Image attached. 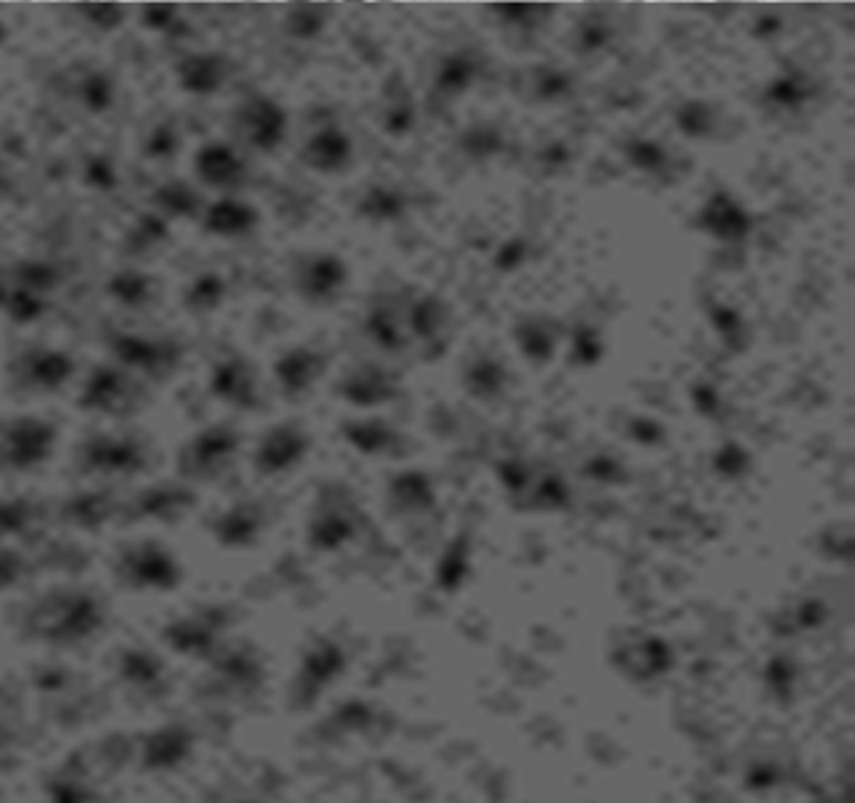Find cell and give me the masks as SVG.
I'll return each instance as SVG.
<instances>
[{"label": "cell", "instance_id": "6da1fadb", "mask_svg": "<svg viewBox=\"0 0 855 803\" xmlns=\"http://www.w3.org/2000/svg\"><path fill=\"white\" fill-rule=\"evenodd\" d=\"M234 131L246 146L259 154H274L287 138L289 116L279 101L264 93L244 99L234 113Z\"/></svg>", "mask_w": 855, "mask_h": 803}, {"label": "cell", "instance_id": "7a4b0ae2", "mask_svg": "<svg viewBox=\"0 0 855 803\" xmlns=\"http://www.w3.org/2000/svg\"><path fill=\"white\" fill-rule=\"evenodd\" d=\"M55 430L45 420L18 418L0 424V467L33 470L51 457Z\"/></svg>", "mask_w": 855, "mask_h": 803}, {"label": "cell", "instance_id": "3957f363", "mask_svg": "<svg viewBox=\"0 0 855 803\" xmlns=\"http://www.w3.org/2000/svg\"><path fill=\"white\" fill-rule=\"evenodd\" d=\"M404 329L410 347H422L424 359H436L446 349V329H450V307L432 291H412L402 299Z\"/></svg>", "mask_w": 855, "mask_h": 803}, {"label": "cell", "instance_id": "277c9868", "mask_svg": "<svg viewBox=\"0 0 855 803\" xmlns=\"http://www.w3.org/2000/svg\"><path fill=\"white\" fill-rule=\"evenodd\" d=\"M612 666L635 683H652L674 668V650L662 636L642 632L620 640L612 648Z\"/></svg>", "mask_w": 855, "mask_h": 803}, {"label": "cell", "instance_id": "5b68a950", "mask_svg": "<svg viewBox=\"0 0 855 803\" xmlns=\"http://www.w3.org/2000/svg\"><path fill=\"white\" fill-rule=\"evenodd\" d=\"M349 269L347 261L339 254L331 251H313L307 254L293 271V285L301 299L309 305H331L337 301L347 287Z\"/></svg>", "mask_w": 855, "mask_h": 803}, {"label": "cell", "instance_id": "8992f818", "mask_svg": "<svg viewBox=\"0 0 855 803\" xmlns=\"http://www.w3.org/2000/svg\"><path fill=\"white\" fill-rule=\"evenodd\" d=\"M698 226L712 239L723 241V244H743L748 241V236L755 229V219L740 198H735L725 188L720 192H712L708 196L705 206H702L698 214Z\"/></svg>", "mask_w": 855, "mask_h": 803}, {"label": "cell", "instance_id": "52a82bcc", "mask_svg": "<svg viewBox=\"0 0 855 803\" xmlns=\"http://www.w3.org/2000/svg\"><path fill=\"white\" fill-rule=\"evenodd\" d=\"M362 329L369 342L377 349H382L384 354L396 357L410 349V337H406L404 329L402 299L389 295V291H382V295H377L369 301Z\"/></svg>", "mask_w": 855, "mask_h": 803}, {"label": "cell", "instance_id": "ba28073f", "mask_svg": "<svg viewBox=\"0 0 855 803\" xmlns=\"http://www.w3.org/2000/svg\"><path fill=\"white\" fill-rule=\"evenodd\" d=\"M81 465L103 475H131L146 467V450L133 437H111L101 434L85 442L81 452Z\"/></svg>", "mask_w": 855, "mask_h": 803}, {"label": "cell", "instance_id": "9c48e42d", "mask_svg": "<svg viewBox=\"0 0 855 803\" xmlns=\"http://www.w3.org/2000/svg\"><path fill=\"white\" fill-rule=\"evenodd\" d=\"M351 158H354V141L337 124L317 128L301 146V164L325 176L347 172Z\"/></svg>", "mask_w": 855, "mask_h": 803}, {"label": "cell", "instance_id": "30bf717a", "mask_svg": "<svg viewBox=\"0 0 855 803\" xmlns=\"http://www.w3.org/2000/svg\"><path fill=\"white\" fill-rule=\"evenodd\" d=\"M73 362L55 349H31L13 362V380L33 392H53L71 380Z\"/></svg>", "mask_w": 855, "mask_h": 803}, {"label": "cell", "instance_id": "8fae6325", "mask_svg": "<svg viewBox=\"0 0 855 803\" xmlns=\"http://www.w3.org/2000/svg\"><path fill=\"white\" fill-rule=\"evenodd\" d=\"M357 535V509L347 500H321L309 523V545L313 550L334 553Z\"/></svg>", "mask_w": 855, "mask_h": 803}, {"label": "cell", "instance_id": "7c38bea8", "mask_svg": "<svg viewBox=\"0 0 855 803\" xmlns=\"http://www.w3.org/2000/svg\"><path fill=\"white\" fill-rule=\"evenodd\" d=\"M339 394L354 408H379L396 400L399 377L384 364H359L341 380Z\"/></svg>", "mask_w": 855, "mask_h": 803}, {"label": "cell", "instance_id": "4fadbf2b", "mask_svg": "<svg viewBox=\"0 0 855 803\" xmlns=\"http://www.w3.org/2000/svg\"><path fill=\"white\" fill-rule=\"evenodd\" d=\"M480 55L472 49H452L442 53L432 73V99L450 103L467 93L480 75Z\"/></svg>", "mask_w": 855, "mask_h": 803}, {"label": "cell", "instance_id": "5bb4252c", "mask_svg": "<svg viewBox=\"0 0 855 803\" xmlns=\"http://www.w3.org/2000/svg\"><path fill=\"white\" fill-rule=\"evenodd\" d=\"M307 432L297 428V424H281V428H274L261 440L259 452H256V470L261 475H281V472L297 467L307 457Z\"/></svg>", "mask_w": 855, "mask_h": 803}, {"label": "cell", "instance_id": "9a60e30c", "mask_svg": "<svg viewBox=\"0 0 855 803\" xmlns=\"http://www.w3.org/2000/svg\"><path fill=\"white\" fill-rule=\"evenodd\" d=\"M236 452V434L226 428H214L198 434L186 447L182 470L188 477H212L222 472Z\"/></svg>", "mask_w": 855, "mask_h": 803}, {"label": "cell", "instance_id": "2e32d148", "mask_svg": "<svg viewBox=\"0 0 855 803\" xmlns=\"http://www.w3.org/2000/svg\"><path fill=\"white\" fill-rule=\"evenodd\" d=\"M231 61L222 53H188L176 65V79L182 91L192 96H214L229 81Z\"/></svg>", "mask_w": 855, "mask_h": 803}, {"label": "cell", "instance_id": "e0dca14e", "mask_svg": "<svg viewBox=\"0 0 855 803\" xmlns=\"http://www.w3.org/2000/svg\"><path fill=\"white\" fill-rule=\"evenodd\" d=\"M347 668V653L344 648L334 640H325L313 646L307 658H303L301 678H299V696L301 701H313L325 688H329L334 680L344 673Z\"/></svg>", "mask_w": 855, "mask_h": 803}, {"label": "cell", "instance_id": "ac0fdd59", "mask_svg": "<svg viewBox=\"0 0 855 803\" xmlns=\"http://www.w3.org/2000/svg\"><path fill=\"white\" fill-rule=\"evenodd\" d=\"M341 434L351 447L369 457H402L406 452L402 432L387 420H351L341 428Z\"/></svg>", "mask_w": 855, "mask_h": 803}, {"label": "cell", "instance_id": "d6986e66", "mask_svg": "<svg viewBox=\"0 0 855 803\" xmlns=\"http://www.w3.org/2000/svg\"><path fill=\"white\" fill-rule=\"evenodd\" d=\"M194 168L198 182L212 188H224V192L241 186L246 176V164L244 158L236 154V148L229 144H218V141L206 144L198 151Z\"/></svg>", "mask_w": 855, "mask_h": 803}, {"label": "cell", "instance_id": "ffe728a7", "mask_svg": "<svg viewBox=\"0 0 855 803\" xmlns=\"http://www.w3.org/2000/svg\"><path fill=\"white\" fill-rule=\"evenodd\" d=\"M387 500L399 515H424L436 505V487L424 470H402L389 480Z\"/></svg>", "mask_w": 855, "mask_h": 803}, {"label": "cell", "instance_id": "44dd1931", "mask_svg": "<svg viewBox=\"0 0 855 803\" xmlns=\"http://www.w3.org/2000/svg\"><path fill=\"white\" fill-rule=\"evenodd\" d=\"M507 367L497 354L480 352L467 359L462 370V384L470 397L480 400L484 404L497 402L507 392Z\"/></svg>", "mask_w": 855, "mask_h": 803}, {"label": "cell", "instance_id": "7402d4cb", "mask_svg": "<svg viewBox=\"0 0 855 803\" xmlns=\"http://www.w3.org/2000/svg\"><path fill=\"white\" fill-rule=\"evenodd\" d=\"M123 570H126V578L138 583V585H156V588H164V585L174 583L178 568L166 550H161L158 545H138L123 555Z\"/></svg>", "mask_w": 855, "mask_h": 803}, {"label": "cell", "instance_id": "603a6c76", "mask_svg": "<svg viewBox=\"0 0 855 803\" xmlns=\"http://www.w3.org/2000/svg\"><path fill=\"white\" fill-rule=\"evenodd\" d=\"M327 359L321 352L311 347H297L289 349L277 362V380L281 384V392L287 397H299L309 390V387L319 380L325 372Z\"/></svg>", "mask_w": 855, "mask_h": 803}, {"label": "cell", "instance_id": "cb8c5ba5", "mask_svg": "<svg viewBox=\"0 0 855 803\" xmlns=\"http://www.w3.org/2000/svg\"><path fill=\"white\" fill-rule=\"evenodd\" d=\"M512 334H515L522 357L529 359L532 364H547L557 352L559 327L555 325V319L545 315L522 317L512 329Z\"/></svg>", "mask_w": 855, "mask_h": 803}, {"label": "cell", "instance_id": "d4e9b609", "mask_svg": "<svg viewBox=\"0 0 855 803\" xmlns=\"http://www.w3.org/2000/svg\"><path fill=\"white\" fill-rule=\"evenodd\" d=\"M573 485L563 470L545 467L535 472V480L527 490V495L522 503L527 509H537V513H567L573 507Z\"/></svg>", "mask_w": 855, "mask_h": 803}, {"label": "cell", "instance_id": "484cf974", "mask_svg": "<svg viewBox=\"0 0 855 803\" xmlns=\"http://www.w3.org/2000/svg\"><path fill=\"white\" fill-rule=\"evenodd\" d=\"M813 96H815L813 75L805 73L803 69H795V65H787V69L773 75V79L768 81V86L763 89L765 106L777 111L803 109L805 103H811Z\"/></svg>", "mask_w": 855, "mask_h": 803}, {"label": "cell", "instance_id": "4316f807", "mask_svg": "<svg viewBox=\"0 0 855 803\" xmlns=\"http://www.w3.org/2000/svg\"><path fill=\"white\" fill-rule=\"evenodd\" d=\"M412 196L402 186L372 184L359 198L357 212L372 224H394L410 214Z\"/></svg>", "mask_w": 855, "mask_h": 803}, {"label": "cell", "instance_id": "83f0119b", "mask_svg": "<svg viewBox=\"0 0 855 803\" xmlns=\"http://www.w3.org/2000/svg\"><path fill=\"white\" fill-rule=\"evenodd\" d=\"M81 404L89 410L123 412L131 404V382L121 372L103 367L85 384Z\"/></svg>", "mask_w": 855, "mask_h": 803}, {"label": "cell", "instance_id": "f1b7e54d", "mask_svg": "<svg viewBox=\"0 0 855 803\" xmlns=\"http://www.w3.org/2000/svg\"><path fill=\"white\" fill-rule=\"evenodd\" d=\"M472 573V535L467 531H462L460 535H454L450 545L444 547V553L436 560V570H434V580L436 588L446 595H454L462 590V585L467 583Z\"/></svg>", "mask_w": 855, "mask_h": 803}, {"label": "cell", "instance_id": "f546056e", "mask_svg": "<svg viewBox=\"0 0 855 803\" xmlns=\"http://www.w3.org/2000/svg\"><path fill=\"white\" fill-rule=\"evenodd\" d=\"M113 347H116V354L123 359V362L148 374L166 372L168 367L176 364V349L166 342H161V339L119 337L116 342H113Z\"/></svg>", "mask_w": 855, "mask_h": 803}, {"label": "cell", "instance_id": "4dcf8cb0", "mask_svg": "<svg viewBox=\"0 0 855 803\" xmlns=\"http://www.w3.org/2000/svg\"><path fill=\"white\" fill-rule=\"evenodd\" d=\"M259 224V214L241 198L224 196L204 212L206 231L216 236H246Z\"/></svg>", "mask_w": 855, "mask_h": 803}, {"label": "cell", "instance_id": "1f68e13d", "mask_svg": "<svg viewBox=\"0 0 855 803\" xmlns=\"http://www.w3.org/2000/svg\"><path fill=\"white\" fill-rule=\"evenodd\" d=\"M825 620H828V606H825V600L815 598V595H807V598L793 603L791 608H785L781 616L773 620V632L777 638H795L803 636V632L823 628Z\"/></svg>", "mask_w": 855, "mask_h": 803}, {"label": "cell", "instance_id": "d6a6232c", "mask_svg": "<svg viewBox=\"0 0 855 803\" xmlns=\"http://www.w3.org/2000/svg\"><path fill=\"white\" fill-rule=\"evenodd\" d=\"M672 124L686 138L708 141L718 134V109L705 99H688L674 106Z\"/></svg>", "mask_w": 855, "mask_h": 803}, {"label": "cell", "instance_id": "836d02e7", "mask_svg": "<svg viewBox=\"0 0 855 803\" xmlns=\"http://www.w3.org/2000/svg\"><path fill=\"white\" fill-rule=\"evenodd\" d=\"M622 156L635 172L645 176H665L672 166V156L665 144L650 136H630L622 144Z\"/></svg>", "mask_w": 855, "mask_h": 803}, {"label": "cell", "instance_id": "e575fe53", "mask_svg": "<svg viewBox=\"0 0 855 803\" xmlns=\"http://www.w3.org/2000/svg\"><path fill=\"white\" fill-rule=\"evenodd\" d=\"M763 680L768 693L773 696V701L781 706H791L793 698L797 696V683H801V666L797 660L785 653V650H777L763 668Z\"/></svg>", "mask_w": 855, "mask_h": 803}, {"label": "cell", "instance_id": "d590c367", "mask_svg": "<svg viewBox=\"0 0 855 803\" xmlns=\"http://www.w3.org/2000/svg\"><path fill=\"white\" fill-rule=\"evenodd\" d=\"M73 99L79 101L85 111L103 113L113 106L116 86H113V79L106 71L83 69L73 79Z\"/></svg>", "mask_w": 855, "mask_h": 803}, {"label": "cell", "instance_id": "8d00e7d4", "mask_svg": "<svg viewBox=\"0 0 855 803\" xmlns=\"http://www.w3.org/2000/svg\"><path fill=\"white\" fill-rule=\"evenodd\" d=\"M457 146L462 151V156H467L470 161H490L502 156V151L507 146V138L502 134L499 126L494 124H472L460 134Z\"/></svg>", "mask_w": 855, "mask_h": 803}, {"label": "cell", "instance_id": "74e56055", "mask_svg": "<svg viewBox=\"0 0 855 803\" xmlns=\"http://www.w3.org/2000/svg\"><path fill=\"white\" fill-rule=\"evenodd\" d=\"M416 121V106L412 93L402 83L389 91L387 103H384V113H382V124L389 136H406L412 131Z\"/></svg>", "mask_w": 855, "mask_h": 803}, {"label": "cell", "instance_id": "f35d334b", "mask_svg": "<svg viewBox=\"0 0 855 803\" xmlns=\"http://www.w3.org/2000/svg\"><path fill=\"white\" fill-rule=\"evenodd\" d=\"M708 319L718 337L723 339V344L733 352H740L745 347L748 339V325L743 315L735 307L725 305V301H710L708 305Z\"/></svg>", "mask_w": 855, "mask_h": 803}, {"label": "cell", "instance_id": "ab89813d", "mask_svg": "<svg viewBox=\"0 0 855 803\" xmlns=\"http://www.w3.org/2000/svg\"><path fill=\"white\" fill-rule=\"evenodd\" d=\"M529 89L532 96L539 103H559L575 91V79L573 73L559 69V65H539V69L532 73Z\"/></svg>", "mask_w": 855, "mask_h": 803}, {"label": "cell", "instance_id": "60d3db41", "mask_svg": "<svg viewBox=\"0 0 855 803\" xmlns=\"http://www.w3.org/2000/svg\"><path fill=\"white\" fill-rule=\"evenodd\" d=\"M214 390L226 397V400L236 402H251L254 400V382L249 374V367L241 364L239 359H234L229 364H222L214 374Z\"/></svg>", "mask_w": 855, "mask_h": 803}, {"label": "cell", "instance_id": "b9f144b4", "mask_svg": "<svg viewBox=\"0 0 855 803\" xmlns=\"http://www.w3.org/2000/svg\"><path fill=\"white\" fill-rule=\"evenodd\" d=\"M535 472H537L535 462H529L519 455L497 460V477L502 482V487H505L507 495L512 500H517V503L525 500L532 480H535Z\"/></svg>", "mask_w": 855, "mask_h": 803}, {"label": "cell", "instance_id": "7bdbcfd3", "mask_svg": "<svg viewBox=\"0 0 855 803\" xmlns=\"http://www.w3.org/2000/svg\"><path fill=\"white\" fill-rule=\"evenodd\" d=\"M605 354V344H602V334L600 329L587 325H577L573 329V337H569V359L577 367H595L600 362Z\"/></svg>", "mask_w": 855, "mask_h": 803}, {"label": "cell", "instance_id": "ee69618b", "mask_svg": "<svg viewBox=\"0 0 855 803\" xmlns=\"http://www.w3.org/2000/svg\"><path fill=\"white\" fill-rule=\"evenodd\" d=\"M334 729L347 731V733H369L377 731L379 723H382V713L377 711L372 703L367 701H347L334 713Z\"/></svg>", "mask_w": 855, "mask_h": 803}, {"label": "cell", "instance_id": "f6af8a7d", "mask_svg": "<svg viewBox=\"0 0 855 803\" xmlns=\"http://www.w3.org/2000/svg\"><path fill=\"white\" fill-rule=\"evenodd\" d=\"M154 198L158 209L171 216H194L198 212V206H202V198H198L194 188L184 182H168L164 186H158Z\"/></svg>", "mask_w": 855, "mask_h": 803}, {"label": "cell", "instance_id": "bcb514c9", "mask_svg": "<svg viewBox=\"0 0 855 803\" xmlns=\"http://www.w3.org/2000/svg\"><path fill=\"white\" fill-rule=\"evenodd\" d=\"M627 475L630 472H627L625 462L610 455V452H595V455L583 462V477L597 482V485H622V482H627Z\"/></svg>", "mask_w": 855, "mask_h": 803}, {"label": "cell", "instance_id": "7dc6e473", "mask_svg": "<svg viewBox=\"0 0 855 803\" xmlns=\"http://www.w3.org/2000/svg\"><path fill=\"white\" fill-rule=\"evenodd\" d=\"M327 25V11L319 6H299L287 18V31L297 41H313Z\"/></svg>", "mask_w": 855, "mask_h": 803}, {"label": "cell", "instance_id": "c3c4849f", "mask_svg": "<svg viewBox=\"0 0 855 803\" xmlns=\"http://www.w3.org/2000/svg\"><path fill=\"white\" fill-rule=\"evenodd\" d=\"M261 527V517L259 513H254L251 507H236L234 513L226 515L222 519V541H231V543H251L256 533Z\"/></svg>", "mask_w": 855, "mask_h": 803}, {"label": "cell", "instance_id": "681fc988", "mask_svg": "<svg viewBox=\"0 0 855 803\" xmlns=\"http://www.w3.org/2000/svg\"><path fill=\"white\" fill-rule=\"evenodd\" d=\"M750 465H753V462H750L748 450L738 445V442H725V445L718 447L715 455H712V470L725 480L745 477Z\"/></svg>", "mask_w": 855, "mask_h": 803}, {"label": "cell", "instance_id": "f907efd6", "mask_svg": "<svg viewBox=\"0 0 855 803\" xmlns=\"http://www.w3.org/2000/svg\"><path fill=\"white\" fill-rule=\"evenodd\" d=\"M785 779V771L781 763H777L775 759H755L748 763V769L743 773V783L748 791H771V789H777Z\"/></svg>", "mask_w": 855, "mask_h": 803}, {"label": "cell", "instance_id": "816d5d0a", "mask_svg": "<svg viewBox=\"0 0 855 803\" xmlns=\"http://www.w3.org/2000/svg\"><path fill=\"white\" fill-rule=\"evenodd\" d=\"M610 38H612L610 23H605L602 18H585L575 33V49L579 55L600 53L605 45L610 43Z\"/></svg>", "mask_w": 855, "mask_h": 803}, {"label": "cell", "instance_id": "f5cc1de1", "mask_svg": "<svg viewBox=\"0 0 855 803\" xmlns=\"http://www.w3.org/2000/svg\"><path fill=\"white\" fill-rule=\"evenodd\" d=\"M529 251H532V247H529L527 239H522V236H512V239L499 244V249L494 251L492 264L499 271H515L519 267H525L527 259H529Z\"/></svg>", "mask_w": 855, "mask_h": 803}, {"label": "cell", "instance_id": "db71d44e", "mask_svg": "<svg viewBox=\"0 0 855 803\" xmlns=\"http://www.w3.org/2000/svg\"><path fill=\"white\" fill-rule=\"evenodd\" d=\"M690 397H692V408H696L702 418H710V420L723 418L725 402H723V397H720L715 384L700 380V382L692 384Z\"/></svg>", "mask_w": 855, "mask_h": 803}, {"label": "cell", "instance_id": "11a10c76", "mask_svg": "<svg viewBox=\"0 0 855 803\" xmlns=\"http://www.w3.org/2000/svg\"><path fill=\"white\" fill-rule=\"evenodd\" d=\"M111 289H113V295H116L121 301H126V305H141V301L148 299L151 281L146 277H141V274L126 271V274H119V277L113 279Z\"/></svg>", "mask_w": 855, "mask_h": 803}, {"label": "cell", "instance_id": "9f6ffc18", "mask_svg": "<svg viewBox=\"0 0 855 803\" xmlns=\"http://www.w3.org/2000/svg\"><path fill=\"white\" fill-rule=\"evenodd\" d=\"M627 437L638 442V445L655 447V445H660V442H665V437H668V430H665L658 420L642 418V414H638V418H630V422H627Z\"/></svg>", "mask_w": 855, "mask_h": 803}, {"label": "cell", "instance_id": "6f0895ef", "mask_svg": "<svg viewBox=\"0 0 855 803\" xmlns=\"http://www.w3.org/2000/svg\"><path fill=\"white\" fill-rule=\"evenodd\" d=\"M178 148V136L171 126H158L146 141V154L151 158H171Z\"/></svg>", "mask_w": 855, "mask_h": 803}, {"label": "cell", "instance_id": "680465c9", "mask_svg": "<svg viewBox=\"0 0 855 803\" xmlns=\"http://www.w3.org/2000/svg\"><path fill=\"white\" fill-rule=\"evenodd\" d=\"M28 525V507L16 503H0V533L21 531Z\"/></svg>", "mask_w": 855, "mask_h": 803}, {"label": "cell", "instance_id": "91938a15", "mask_svg": "<svg viewBox=\"0 0 855 803\" xmlns=\"http://www.w3.org/2000/svg\"><path fill=\"white\" fill-rule=\"evenodd\" d=\"M146 18H148L146 23L154 25L161 33H168L171 28L178 23L174 21V11H171V8H146Z\"/></svg>", "mask_w": 855, "mask_h": 803}, {"label": "cell", "instance_id": "94428289", "mask_svg": "<svg viewBox=\"0 0 855 803\" xmlns=\"http://www.w3.org/2000/svg\"><path fill=\"white\" fill-rule=\"evenodd\" d=\"M543 164L549 166V168L567 164V148H565L563 144H549V146L543 151Z\"/></svg>", "mask_w": 855, "mask_h": 803}, {"label": "cell", "instance_id": "6125c7cd", "mask_svg": "<svg viewBox=\"0 0 855 803\" xmlns=\"http://www.w3.org/2000/svg\"><path fill=\"white\" fill-rule=\"evenodd\" d=\"M81 13L83 16H96V21H93V25L113 28V25H119V23H111L109 16L121 13V8H81Z\"/></svg>", "mask_w": 855, "mask_h": 803}, {"label": "cell", "instance_id": "be15d7a7", "mask_svg": "<svg viewBox=\"0 0 855 803\" xmlns=\"http://www.w3.org/2000/svg\"><path fill=\"white\" fill-rule=\"evenodd\" d=\"M6 182H8V178L3 174V166H0V188H6Z\"/></svg>", "mask_w": 855, "mask_h": 803}, {"label": "cell", "instance_id": "e7e4bbea", "mask_svg": "<svg viewBox=\"0 0 855 803\" xmlns=\"http://www.w3.org/2000/svg\"><path fill=\"white\" fill-rule=\"evenodd\" d=\"M3 38H6V25H0V43H3Z\"/></svg>", "mask_w": 855, "mask_h": 803}]
</instances>
